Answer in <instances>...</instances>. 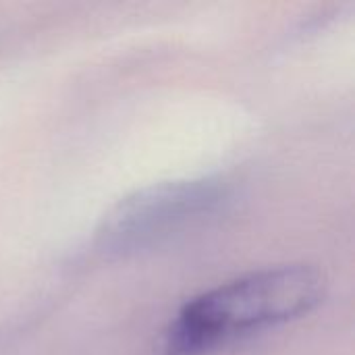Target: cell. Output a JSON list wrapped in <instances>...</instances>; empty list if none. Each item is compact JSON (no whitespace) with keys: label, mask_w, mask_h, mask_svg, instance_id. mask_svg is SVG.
<instances>
[{"label":"cell","mask_w":355,"mask_h":355,"mask_svg":"<svg viewBox=\"0 0 355 355\" xmlns=\"http://www.w3.org/2000/svg\"><path fill=\"white\" fill-rule=\"evenodd\" d=\"M322 277L310 266H277L229 281L187 302L166 331L168 355H204L239 337L312 312Z\"/></svg>","instance_id":"6da1fadb"},{"label":"cell","mask_w":355,"mask_h":355,"mask_svg":"<svg viewBox=\"0 0 355 355\" xmlns=\"http://www.w3.org/2000/svg\"><path fill=\"white\" fill-rule=\"evenodd\" d=\"M227 198L218 179H183L156 183L121 200L102 220V250L127 254L166 239L185 225L210 214Z\"/></svg>","instance_id":"7a4b0ae2"}]
</instances>
